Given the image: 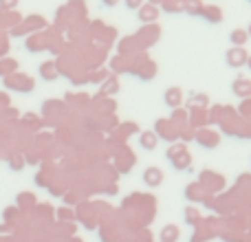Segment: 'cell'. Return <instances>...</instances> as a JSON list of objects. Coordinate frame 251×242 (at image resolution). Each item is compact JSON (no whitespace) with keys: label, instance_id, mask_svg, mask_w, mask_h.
Instances as JSON below:
<instances>
[{"label":"cell","instance_id":"cell-15","mask_svg":"<svg viewBox=\"0 0 251 242\" xmlns=\"http://www.w3.org/2000/svg\"><path fill=\"white\" fill-rule=\"evenodd\" d=\"M152 2H159V0H152Z\"/></svg>","mask_w":251,"mask_h":242},{"label":"cell","instance_id":"cell-11","mask_svg":"<svg viewBox=\"0 0 251 242\" xmlns=\"http://www.w3.org/2000/svg\"><path fill=\"white\" fill-rule=\"evenodd\" d=\"M139 4H141V0H126V7L128 9H139Z\"/></svg>","mask_w":251,"mask_h":242},{"label":"cell","instance_id":"cell-1","mask_svg":"<svg viewBox=\"0 0 251 242\" xmlns=\"http://www.w3.org/2000/svg\"><path fill=\"white\" fill-rule=\"evenodd\" d=\"M247 51H245V47H234V48H229L227 51V55H225V60H227V64L231 66V69H238V66H245L247 64Z\"/></svg>","mask_w":251,"mask_h":242},{"label":"cell","instance_id":"cell-7","mask_svg":"<svg viewBox=\"0 0 251 242\" xmlns=\"http://www.w3.org/2000/svg\"><path fill=\"white\" fill-rule=\"evenodd\" d=\"M139 18H141V20H154V18H156V9L152 7V4H148V7H141V11H139Z\"/></svg>","mask_w":251,"mask_h":242},{"label":"cell","instance_id":"cell-13","mask_svg":"<svg viewBox=\"0 0 251 242\" xmlns=\"http://www.w3.org/2000/svg\"><path fill=\"white\" fill-rule=\"evenodd\" d=\"M247 66H249V69H251V55L247 57Z\"/></svg>","mask_w":251,"mask_h":242},{"label":"cell","instance_id":"cell-2","mask_svg":"<svg viewBox=\"0 0 251 242\" xmlns=\"http://www.w3.org/2000/svg\"><path fill=\"white\" fill-rule=\"evenodd\" d=\"M161 178H163V174H161V169H156V168H150L143 172V181H146L150 187L161 185Z\"/></svg>","mask_w":251,"mask_h":242},{"label":"cell","instance_id":"cell-10","mask_svg":"<svg viewBox=\"0 0 251 242\" xmlns=\"http://www.w3.org/2000/svg\"><path fill=\"white\" fill-rule=\"evenodd\" d=\"M18 4V0H0V9H13Z\"/></svg>","mask_w":251,"mask_h":242},{"label":"cell","instance_id":"cell-3","mask_svg":"<svg viewBox=\"0 0 251 242\" xmlns=\"http://www.w3.org/2000/svg\"><path fill=\"white\" fill-rule=\"evenodd\" d=\"M247 40H249V33L247 31H243V29H236V31H231L229 33V42L234 44V47H245Z\"/></svg>","mask_w":251,"mask_h":242},{"label":"cell","instance_id":"cell-9","mask_svg":"<svg viewBox=\"0 0 251 242\" xmlns=\"http://www.w3.org/2000/svg\"><path fill=\"white\" fill-rule=\"evenodd\" d=\"M40 73H42V77H44V79H53V77H55L53 64H42V66H40Z\"/></svg>","mask_w":251,"mask_h":242},{"label":"cell","instance_id":"cell-12","mask_svg":"<svg viewBox=\"0 0 251 242\" xmlns=\"http://www.w3.org/2000/svg\"><path fill=\"white\" fill-rule=\"evenodd\" d=\"M101 2H104V4H106V7H115V4H117V2H119V0H101Z\"/></svg>","mask_w":251,"mask_h":242},{"label":"cell","instance_id":"cell-4","mask_svg":"<svg viewBox=\"0 0 251 242\" xmlns=\"http://www.w3.org/2000/svg\"><path fill=\"white\" fill-rule=\"evenodd\" d=\"M234 93L238 97H249L251 95V82H247V79H238V82H234Z\"/></svg>","mask_w":251,"mask_h":242},{"label":"cell","instance_id":"cell-5","mask_svg":"<svg viewBox=\"0 0 251 242\" xmlns=\"http://www.w3.org/2000/svg\"><path fill=\"white\" fill-rule=\"evenodd\" d=\"M165 104L176 108V106L181 104V91H178V88H170V91L165 93Z\"/></svg>","mask_w":251,"mask_h":242},{"label":"cell","instance_id":"cell-14","mask_svg":"<svg viewBox=\"0 0 251 242\" xmlns=\"http://www.w3.org/2000/svg\"><path fill=\"white\" fill-rule=\"evenodd\" d=\"M247 33H249V38H251V26H249V31H247Z\"/></svg>","mask_w":251,"mask_h":242},{"label":"cell","instance_id":"cell-8","mask_svg":"<svg viewBox=\"0 0 251 242\" xmlns=\"http://www.w3.org/2000/svg\"><path fill=\"white\" fill-rule=\"evenodd\" d=\"M174 240H176V227L174 225L165 227L163 229V242H174Z\"/></svg>","mask_w":251,"mask_h":242},{"label":"cell","instance_id":"cell-6","mask_svg":"<svg viewBox=\"0 0 251 242\" xmlns=\"http://www.w3.org/2000/svg\"><path fill=\"white\" fill-rule=\"evenodd\" d=\"M141 147H146V150H154L156 147V134L154 132H143L141 134Z\"/></svg>","mask_w":251,"mask_h":242}]
</instances>
